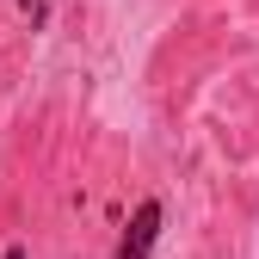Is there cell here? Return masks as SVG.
I'll list each match as a JSON object with an SVG mask.
<instances>
[{
    "label": "cell",
    "mask_w": 259,
    "mask_h": 259,
    "mask_svg": "<svg viewBox=\"0 0 259 259\" xmlns=\"http://www.w3.org/2000/svg\"><path fill=\"white\" fill-rule=\"evenodd\" d=\"M160 222H167V204H160V198H142L136 210H130V222H123L111 259H148L154 241H160Z\"/></svg>",
    "instance_id": "obj_1"
},
{
    "label": "cell",
    "mask_w": 259,
    "mask_h": 259,
    "mask_svg": "<svg viewBox=\"0 0 259 259\" xmlns=\"http://www.w3.org/2000/svg\"><path fill=\"white\" fill-rule=\"evenodd\" d=\"M0 259H31V253H25V247H7V253H0Z\"/></svg>",
    "instance_id": "obj_2"
}]
</instances>
